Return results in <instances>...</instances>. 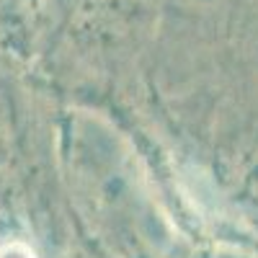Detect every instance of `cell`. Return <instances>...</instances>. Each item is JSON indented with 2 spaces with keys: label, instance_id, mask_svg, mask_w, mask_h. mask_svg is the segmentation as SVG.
<instances>
[{
  "label": "cell",
  "instance_id": "6da1fadb",
  "mask_svg": "<svg viewBox=\"0 0 258 258\" xmlns=\"http://www.w3.org/2000/svg\"><path fill=\"white\" fill-rule=\"evenodd\" d=\"M47 0H0V24L11 31L21 26H34L39 16H44Z\"/></svg>",
  "mask_w": 258,
  "mask_h": 258
}]
</instances>
